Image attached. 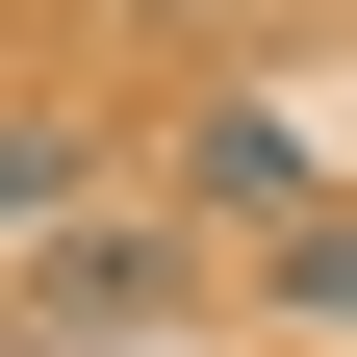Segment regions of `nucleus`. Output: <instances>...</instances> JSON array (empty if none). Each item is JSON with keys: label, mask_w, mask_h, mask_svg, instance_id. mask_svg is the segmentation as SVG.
I'll return each mask as SVG.
<instances>
[{"label": "nucleus", "mask_w": 357, "mask_h": 357, "mask_svg": "<svg viewBox=\"0 0 357 357\" xmlns=\"http://www.w3.org/2000/svg\"><path fill=\"white\" fill-rule=\"evenodd\" d=\"M77 204V128H0V230H52Z\"/></svg>", "instance_id": "f257e3e1"}]
</instances>
